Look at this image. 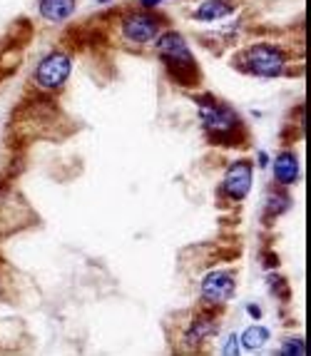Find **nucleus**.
Here are the masks:
<instances>
[{
  "label": "nucleus",
  "instance_id": "obj_1",
  "mask_svg": "<svg viewBox=\"0 0 311 356\" xmlns=\"http://www.w3.org/2000/svg\"><path fill=\"white\" fill-rule=\"evenodd\" d=\"M194 102L199 107V122H202V130L210 145H217V147H242V145H246L249 132H246L242 115L232 105L217 100L215 95H202Z\"/></svg>",
  "mask_w": 311,
  "mask_h": 356
},
{
  "label": "nucleus",
  "instance_id": "obj_3",
  "mask_svg": "<svg viewBox=\"0 0 311 356\" xmlns=\"http://www.w3.org/2000/svg\"><path fill=\"white\" fill-rule=\"evenodd\" d=\"M289 65V55L274 42H254L234 55V67L254 77H279Z\"/></svg>",
  "mask_w": 311,
  "mask_h": 356
},
{
  "label": "nucleus",
  "instance_id": "obj_13",
  "mask_svg": "<svg viewBox=\"0 0 311 356\" xmlns=\"http://www.w3.org/2000/svg\"><path fill=\"white\" fill-rule=\"evenodd\" d=\"M237 341H239L242 351H257L269 341V329L259 327V324H251V327H246L244 332H242V337L237 339Z\"/></svg>",
  "mask_w": 311,
  "mask_h": 356
},
{
  "label": "nucleus",
  "instance_id": "obj_9",
  "mask_svg": "<svg viewBox=\"0 0 311 356\" xmlns=\"http://www.w3.org/2000/svg\"><path fill=\"white\" fill-rule=\"evenodd\" d=\"M299 157L294 149H281L279 157L274 160V182L281 187H289V184L299 182Z\"/></svg>",
  "mask_w": 311,
  "mask_h": 356
},
{
  "label": "nucleus",
  "instance_id": "obj_11",
  "mask_svg": "<svg viewBox=\"0 0 311 356\" xmlns=\"http://www.w3.org/2000/svg\"><path fill=\"white\" fill-rule=\"evenodd\" d=\"M234 10H237L234 0H204L194 10V20H199V23H215V20L232 15Z\"/></svg>",
  "mask_w": 311,
  "mask_h": 356
},
{
  "label": "nucleus",
  "instance_id": "obj_21",
  "mask_svg": "<svg viewBox=\"0 0 311 356\" xmlns=\"http://www.w3.org/2000/svg\"><path fill=\"white\" fill-rule=\"evenodd\" d=\"M97 3H100V6H108V3H110V0H97Z\"/></svg>",
  "mask_w": 311,
  "mask_h": 356
},
{
  "label": "nucleus",
  "instance_id": "obj_4",
  "mask_svg": "<svg viewBox=\"0 0 311 356\" xmlns=\"http://www.w3.org/2000/svg\"><path fill=\"white\" fill-rule=\"evenodd\" d=\"M72 72V60L65 50H53L40 60L33 70V85L40 92H55L70 80Z\"/></svg>",
  "mask_w": 311,
  "mask_h": 356
},
{
  "label": "nucleus",
  "instance_id": "obj_6",
  "mask_svg": "<svg viewBox=\"0 0 311 356\" xmlns=\"http://www.w3.org/2000/svg\"><path fill=\"white\" fill-rule=\"evenodd\" d=\"M251 179H254V165L251 160H234L227 167L221 192L232 200V202H244L246 195L251 192Z\"/></svg>",
  "mask_w": 311,
  "mask_h": 356
},
{
  "label": "nucleus",
  "instance_id": "obj_16",
  "mask_svg": "<svg viewBox=\"0 0 311 356\" xmlns=\"http://www.w3.org/2000/svg\"><path fill=\"white\" fill-rule=\"evenodd\" d=\"M237 339H239V337H237V334H229V337H227V341H224V344H221V354H239V344H237Z\"/></svg>",
  "mask_w": 311,
  "mask_h": 356
},
{
  "label": "nucleus",
  "instance_id": "obj_14",
  "mask_svg": "<svg viewBox=\"0 0 311 356\" xmlns=\"http://www.w3.org/2000/svg\"><path fill=\"white\" fill-rule=\"evenodd\" d=\"M279 354H284V356H306L309 354V344H306L304 339H299V337H294V339H287L284 344H281V349H279Z\"/></svg>",
  "mask_w": 311,
  "mask_h": 356
},
{
  "label": "nucleus",
  "instance_id": "obj_5",
  "mask_svg": "<svg viewBox=\"0 0 311 356\" xmlns=\"http://www.w3.org/2000/svg\"><path fill=\"white\" fill-rule=\"evenodd\" d=\"M165 23H169L165 15L147 10V8H142V10H127L125 18L120 20L122 38L135 42V45H147V42H152L160 35Z\"/></svg>",
  "mask_w": 311,
  "mask_h": 356
},
{
  "label": "nucleus",
  "instance_id": "obj_18",
  "mask_svg": "<svg viewBox=\"0 0 311 356\" xmlns=\"http://www.w3.org/2000/svg\"><path fill=\"white\" fill-rule=\"evenodd\" d=\"M246 312H249V316H251L254 321L262 319V309H259L257 304H246Z\"/></svg>",
  "mask_w": 311,
  "mask_h": 356
},
{
  "label": "nucleus",
  "instance_id": "obj_7",
  "mask_svg": "<svg viewBox=\"0 0 311 356\" xmlns=\"http://www.w3.org/2000/svg\"><path fill=\"white\" fill-rule=\"evenodd\" d=\"M237 291V280H234L232 272H210L202 280V302L212 304V307H221L234 297Z\"/></svg>",
  "mask_w": 311,
  "mask_h": 356
},
{
  "label": "nucleus",
  "instance_id": "obj_10",
  "mask_svg": "<svg viewBox=\"0 0 311 356\" xmlns=\"http://www.w3.org/2000/svg\"><path fill=\"white\" fill-rule=\"evenodd\" d=\"M78 8V0H37L40 18L48 23H65L72 18V13Z\"/></svg>",
  "mask_w": 311,
  "mask_h": 356
},
{
  "label": "nucleus",
  "instance_id": "obj_8",
  "mask_svg": "<svg viewBox=\"0 0 311 356\" xmlns=\"http://www.w3.org/2000/svg\"><path fill=\"white\" fill-rule=\"evenodd\" d=\"M217 319H219L217 307L207 304V309L197 312L194 319H192L190 329H187V341H192V344H202V341H207V337H215L217 327H219V321Z\"/></svg>",
  "mask_w": 311,
  "mask_h": 356
},
{
  "label": "nucleus",
  "instance_id": "obj_19",
  "mask_svg": "<svg viewBox=\"0 0 311 356\" xmlns=\"http://www.w3.org/2000/svg\"><path fill=\"white\" fill-rule=\"evenodd\" d=\"M160 3H165V0H140V6L147 8V10H152V8H157Z\"/></svg>",
  "mask_w": 311,
  "mask_h": 356
},
{
  "label": "nucleus",
  "instance_id": "obj_2",
  "mask_svg": "<svg viewBox=\"0 0 311 356\" xmlns=\"http://www.w3.org/2000/svg\"><path fill=\"white\" fill-rule=\"evenodd\" d=\"M155 48L160 55L162 65L167 70L169 80L180 88H197L202 83V70H199L197 60L192 55L190 45L177 30H165L155 38Z\"/></svg>",
  "mask_w": 311,
  "mask_h": 356
},
{
  "label": "nucleus",
  "instance_id": "obj_17",
  "mask_svg": "<svg viewBox=\"0 0 311 356\" xmlns=\"http://www.w3.org/2000/svg\"><path fill=\"white\" fill-rule=\"evenodd\" d=\"M262 267L264 269H276V267H279V257H276L274 252H267V254H262Z\"/></svg>",
  "mask_w": 311,
  "mask_h": 356
},
{
  "label": "nucleus",
  "instance_id": "obj_15",
  "mask_svg": "<svg viewBox=\"0 0 311 356\" xmlns=\"http://www.w3.org/2000/svg\"><path fill=\"white\" fill-rule=\"evenodd\" d=\"M269 291L274 294V297H279L281 302H287L289 299V284H287V280L284 277H276V274H271L269 280Z\"/></svg>",
  "mask_w": 311,
  "mask_h": 356
},
{
  "label": "nucleus",
  "instance_id": "obj_20",
  "mask_svg": "<svg viewBox=\"0 0 311 356\" xmlns=\"http://www.w3.org/2000/svg\"><path fill=\"white\" fill-rule=\"evenodd\" d=\"M267 165H269V154L259 152V167H267Z\"/></svg>",
  "mask_w": 311,
  "mask_h": 356
},
{
  "label": "nucleus",
  "instance_id": "obj_12",
  "mask_svg": "<svg viewBox=\"0 0 311 356\" xmlns=\"http://www.w3.org/2000/svg\"><path fill=\"white\" fill-rule=\"evenodd\" d=\"M292 207V197L287 195V190L281 184H274L269 192H267V204H264V222L281 217L284 212H289Z\"/></svg>",
  "mask_w": 311,
  "mask_h": 356
}]
</instances>
